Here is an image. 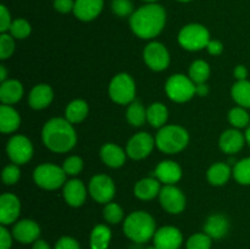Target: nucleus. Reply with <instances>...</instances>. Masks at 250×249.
Masks as SVG:
<instances>
[{"label": "nucleus", "mask_w": 250, "mask_h": 249, "mask_svg": "<svg viewBox=\"0 0 250 249\" xmlns=\"http://www.w3.org/2000/svg\"><path fill=\"white\" fill-rule=\"evenodd\" d=\"M166 23V12L155 2L141 6L129 17L132 32L142 39H153L163 32Z\"/></svg>", "instance_id": "1"}, {"label": "nucleus", "mask_w": 250, "mask_h": 249, "mask_svg": "<svg viewBox=\"0 0 250 249\" xmlns=\"http://www.w3.org/2000/svg\"><path fill=\"white\" fill-rule=\"evenodd\" d=\"M42 139L49 150L54 153H67L75 148L77 134L71 122L62 117H54L44 124Z\"/></svg>", "instance_id": "2"}, {"label": "nucleus", "mask_w": 250, "mask_h": 249, "mask_svg": "<svg viewBox=\"0 0 250 249\" xmlns=\"http://www.w3.org/2000/svg\"><path fill=\"white\" fill-rule=\"evenodd\" d=\"M124 232L131 241L146 243L155 234V220L146 211H133L125 219Z\"/></svg>", "instance_id": "3"}, {"label": "nucleus", "mask_w": 250, "mask_h": 249, "mask_svg": "<svg viewBox=\"0 0 250 249\" xmlns=\"http://www.w3.org/2000/svg\"><path fill=\"white\" fill-rule=\"evenodd\" d=\"M189 143V133L178 124H165L159 129L155 137V144L165 154H177L185 150Z\"/></svg>", "instance_id": "4"}, {"label": "nucleus", "mask_w": 250, "mask_h": 249, "mask_svg": "<svg viewBox=\"0 0 250 249\" xmlns=\"http://www.w3.org/2000/svg\"><path fill=\"white\" fill-rule=\"evenodd\" d=\"M210 32L200 23H189L183 27L178 33V43L188 51H199L208 46Z\"/></svg>", "instance_id": "5"}, {"label": "nucleus", "mask_w": 250, "mask_h": 249, "mask_svg": "<svg viewBox=\"0 0 250 249\" xmlns=\"http://www.w3.org/2000/svg\"><path fill=\"white\" fill-rule=\"evenodd\" d=\"M67 175L62 167L55 164H42L37 166L33 172V180L38 187L48 190H55L65 186Z\"/></svg>", "instance_id": "6"}, {"label": "nucleus", "mask_w": 250, "mask_h": 249, "mask_svg": "<svg viewBox=\"0 0 250 249\" xmlns=\"http://www.w3.org/2000/svg\"><path fill=\"white\" fill-rule=\"evenodd\" d=\"M109 95L112 102L120 105H129L136 98V82L128 73H117L109 85Z\"/></svg>", "instance_id": "7"}, {"label": "nucleus", "mask_w": 250, "mask_h": 249, "mask_svg": "<svg viewBox=\"0 0 250 249\" xmlns=\"http://www.w3.org/2000/svg\"><path fill=\"white\" fill-rule=\"evenodd\" d=\"M195 83L183 73L170 76L165 83V92L167 97L175 103L189 102L195 93Z\"/></svg>", "instance_id": "8"}, {"label": "nucleus", "mask_w": 250, "mask_h": 249, "mask_svg": "<svg viewBox=\"0 0 250 249\" xmlns=\"http://www.w3.org/2000/svg\"><path fill=\"white\" fill-rule=\"evenodd\" d=\"M33 153V144L26 136L16 134L7 141L6 154L10 160L12 161V164L24 165L31 160Z\"/></svg>", "instance_id": "9"}, {"label": "nucleus", "mask_w": 250, "mask_h": 249, "mask_svg": "<svg viewBox=\"0 0 250 249\" xmlns=\"http://www.w3.org/2000/svg\"><path fill=\"white\" fill-rule=\"evenodd\" d=\"M88 192L90 197L100 204H107L112 200L116 193V187L111 177L104 173H98L93 176L88 186Z\"/></svg>", "instance_id": "10"}, {"label": "nucleus", "mask_w": 250, "mask_h": 249, "mask_svg": "<svg viewBox=\"0 0 250 249\" xmlns=\"http://www.w3.org/2000/svg\"><path fill=\"white\" fill-rule=\"evenodd\" d=\"M143 59L150 70L160 72L170 65V53L160 42H150L143 50Z\"/></svg>", "instance_id": "11"}, {"label": "nucleus", "mask_w": 250, "mask_h": 249, "mask_svg": "<svg viewBox=\"0 0 250 249\" xmlns=\"http://www.w3.org/2000/svg\"><path fill=\"white\" fill-rule=\"evenodd\" d=\"M155 138L146 132H139L128 141L126 146L127 156L133 160H142L149 156L155 146Z\"/></svg>", "instance_id": "12"}, {"label": "nucleus", "mask_w": 250, "mask_h": 249, "mask_svg": "<svg viewBox=\"0 0 250 249\" xmlns=\"http://www.w3.org/2000/svg\"><path fill=\"white\" fill-rule=\"evenodd\" d=\"M161 207L170 214H181L186 208V197L175 185H166L159 194Z\"/></svg>", "instance_id": "13"}, {"label": "nucleus", "mask_w": 250, "mask_h": 249, "mask_svg": "<svg viewBox=\"0 0 250 249\" xmlns=\"http://www.w3.org/2000/svg\"><path fill=\"white\" fill-rule=\"evenodd\" d=\"M153 239L154 247L158 249H178L183 243L182 232L175 226H164L156 229Z\"/></svg>", "instance_id": "14"}, {"label": "nucleus", "mask_w": 250, "mask_h": 249, "mask_svg": "<svg viewBox=\"0 0 250 249\" xmlns=\"http://www.w3.org/2000/svg\"><path fill=\"white\" fill-rule=\"evenodd\" d=\"M21 212V202L12 193H4L0 197V224L7 226L17 221Z\"/></svg>", "instance_id": "15"}, {"label": "nucleus", "mask_w": 250, "mask_h": 249, "mask_svg": "<svg viewBox=\"0 0 250 249\" xmlns=\"http://www.w3.org/2000/svg\"><path fill=\"white\" fill-rule=\"evenodd\" d=\"M12 236L20 243H34L41 236V227L33 220H21L15 224L14 228H12Z\"/></svg>", "instance_id": "16"}, {"label": "nucleus", "mask_w": 250, "mask_h": 249, "mask_svg": "<svg viewBox=\"0 0 250 249\" xmlns=\"http://www.w3.org/2000/svg\"><path fill=\"white\" fill-rule=\"evenodd\" d=\"M247 143L246 136L237 128H229L222 132L219 139L220 149L225 154L233 155L243 149L244 144Z\"/></svg>", "instance_id": "17"}, {"label": "nucleus", "mask_w": 250, "mask_h": 249, "mask_svg": "<svg viewBox=\"0 0 250 249\" xmlns=\"http://www.w3.org/2000/svg\"><path fill=\"white\" fill-rule=\"evenodd\" d=\"M62 194L65 198V202L70 207H82L87 199V188L82 181L78 180V178H72L65 183Z\"/></svg>", "instance_id": "18"}, {"label": "nucleus", "mask_w": 250, "mask_h": 249, "mask_svg": "<svg viewBox=\"0 0 250 249\" xmlns=\"http://www.w3.org/2000/svg\"><path fill=\"white\" fill-rule=\"evenodd\" d=\"M104 7V0H76L73 14L78 20L89 22L97 19Z\"/></svg>", "instance_id": "19"}, {"label": "nucleus", "mask_w": 250, "mask_h": 249, "mask_svg": "<svg viewBox=\"0 0 250 249\" xmlns=\"http://www.w3.org/2000/svg\"><path fill=\"white\" fill-rule=\"evenodd\" d=\"M54 92L51 87L45 83H39L32 88L28 95V104L34 110H43L51 104Z\"/></svg>", "instance_id": "20"}, {"label": "nucleus", "mask_w": 250, "mask_h": 249, "mask_svg": "<svg viewBox=\"0 0 250 249\" xmlns=\"http://www.w3.org/2000/svg\"><path fill=\"white\" fill-rule=\"evenodd\" d=\"M155 177L164 185H175L182 178V167L176 161L163 160L155 168Z\"/></svg>", "instance_id": "21"}, {"label": "nucleus", "mask_w": 250, "mask_h": 249, "mask_svg": "<svg viewBox=\"0 0 250 249\" xmlns=\"http://www.w3.org/2000/svg\"><path fill=\"white\" fill-rule=\"evenodd\" d=\"M127 153L115 143H105L100 149V158L103 163L111 168H119L126 163Z\"/></svg>", "instance_id": "22"}, {"label": "nucleus", "mask_w": 250, "mask_h": 249, "mask_svg": "<svg viewBox=\"0 0 250 249\" xmlns=\"http://www.w3.org/2000/svg\"><path fill=\"white\" fill-rule=\"evenodd\" d=\"M161 182L158 178L146 177L139 180L134 186L133 193L138 199L141 200H151L160 194Z\"/></svg>", "instance_id": "23"}, {"label": "nucleus", "mask_w": 250, "mask_h": 249, "mask_svg": "<svg viewBox=\"0 0 250 249\" xmlns=\"http://www.w3.org/2000/svg\"><path fill=\"white\" fill-rule=\"evenodd\" d=\"M229 222L225 215L212 214L207 219L204 225V232L212 239H220L229 232Z\"/></svg>", "instance_id": "24"}, {"label": "nucleus", "mask_w": 250, "mask_h": 249, "mask_svg": "<svg viewBox=\"0 0 250 249\" xmlns=\"http://www.w3.org/2000/svg\"><path fill=\"white\" fill-rule=\"evenodd\" d=\"M23 85L17 80H6L0 85V100L5 105L19 103L23 97Z\"/></svg>", "instance_id": "25"}, {"label": "nucleus", "mask_w": 250, "mask_h": 249, "mask_svg": "<svg viewBox=\"0 0 250 249\" xmlns=\"http://www.w3.org/2000/svg\"><path fill=\"white\" fill-rule=\"evenodd\" d=\"M21 124V116L11 105L2 104L0 106V131L2 133H12Z\"/></svg>", "instance_id": "26"}, {"label": "nucleus", "mask_w": 250, "mask_h": 249, "mask_svg": "<svg viewBox=\"0 0 250 249\" xmlns=\"http://www.w3.org/2000/svg\"><path fill=\"white\" fill-rule=\"evenodd\" d=\"M231 166L226 163H221V161L212 164L207 172V178L209 183L212 186H216V187L226 185L229 178H231Z\"/></svg>", "instance_id": "27"}, {"label": "nucleus", "mask_w": 250, "mask_h": 249, "mask_svg": "<svg viewBox=\"0 0 250 249\" xmlns=\"http://www.w3.org/2000/svg\"><path fill=\"white\" fill-rule=\"evenodd\" d=\"M168 119V110L163 103H153L146 109V121L151 127L159 128L165 126Z\"/></svg>", "instance_id": "28"}, {"label": "nucleus", "mask_w": 250, "mask_h": 249, "mask_svg": "<svg viewBox=\"0 0 250 249\" xmlns=\"http://www.w3.org/2000/svg\"><path fill=\"white\" fill-rule=\"evenodd\" d=\"M89 107L82 99H76L71 102L65 109V119L71 124H80L88 116Z\"/></svg>", "instance_id": "29"}, {"label": "nucleus", "mask_w": 250, "mask_h": 249, "mask_svg": "<svg viewBox=\"0 0 250 249\" xmlns=\"http://www.w3.org/2000/svg\"><path fill=\"white\" fill-rule=\"evenodd\" d=\"M111 241V229L106 225H97L90 233V249H107Z\"/></svg>", "instance_id": "30"}, {"label": "nucleus", "mask_w": 250, "mask_h": 249, "mask_svg": "<svg viewBox=\"0 0 250 249\" xmlns=\"http://www.w3.org/2000/svg\"><path fill=\"white\" fill-rule=\"evenodd\" d=\"M231 97L238 106L250 109V81H237L231 88Z\"/></svg>", "instance_id": "31"}, {"label": "nucleus", "mask_w": 250, "mask_h": 249, "mask_svg": "<svg viewBox=\"0 0 250 249\" xmlns=\"http://www.w3.org/2000/svg\"><path fill=\"white\" fill-rule=\"evenodd\" d=\"M126 119L133 127H141L146 121V109L139 102H133L128 105L126 111Z\"/></svg>", "instance_id": "32"}, {"label": "nucleus", "mask_w": 250, "mask_h": 249, "mask_svg": "<svg viewBox=\"0 0 250 249\" xmlns=\"http://www.w3.org/2000/svg\"><path fill=\"white\" fill-rule=\"evenodd\" d=\"M210 77V66L205 60H195L189 66V78L195 83H205Z\"/></svg>", "instance_id": "33"}, {"label": "nucleus", "mask_w": 250, "mask_h": 249, "mask_svg": "<svg viewBox=\"0 0 250 249\" xmlns=\"http://www.w3.org/2000/svg\"><path fill=\"white\" fill-rule=\"evenodd\" d=\"M232 176L242 186H250V158L237 161L232 168Z\"/></svg>", "instance_id": "34"}, {"label": "nucleus", "mask_w": 250, "mask_h": 249, "mask_svg": "<svg viewBox=\"0 0 250 249\" xmlns=\"http://www.w3.org/2000/svg\"><path fill=\"white\" fill-rule=\"evenodd\" d=\"M229 121L234 128L241 129L246 128L250 124V115L247 111V109L242 106H236L229 110Z\"/></svg>", "instance_id": "35"}, {"label": "nucleus", "mask_w": 250, "mask_h": 249, "mask_svg": "<svg viewBox=\"0 0 250 249\" xmlns=\"http://www.w3.org/2000/svg\"><path fill=\"white\" fill-rule=\"evenodd\" d=\"M9 32L15 39H26L32 32L31 23L24 19H16L12 21Z\"/></svg>", "instance_id": "36"}, {"label": "nucleus", "mask_w": 250, "mask_h": 249, "mask_svg": "<svg viewBox=\"0 0 250 249\" xmlns=\"http://www.w3.org/2000/svg\"><path fill=\"white\" fill-rule=\"evenodd\" d=\"M105 221L111 225H116L124 220V210L117 203H107L105 204L104 210H103Z\"/></svg>", "instance_id": "37"}, {"label": "nucleus", "mask_w": 250, "mask_h": 249, "mask_svg": "<svg viewBox=\"0 0 250 249\" xmlns=\"http://www.w3.org/2000/svg\"><path fill=\"white\" fill-rule=\"evenodd\" d=\"M212 238L207 233H195L188 238L187 249H210Z\"/></svg>", "instance_id": "38"}, {"label": "nucleus", "mask_w": 250, "mask_h": 249, "mask_svg": "<svg viewBox=\"0 0 250 249\" xmlns=\"http://www.w3.org/2000/svg\"><path fill=\"white\" fill-rule=\"evenodd\" d=\"M15 51V38L11 34L1 33L0 36V59L6 60Z\"/></svg>", "instance_id": "39"}, {"label": "nucleus", "mask_w": 250, "mask_h": 249, "mask_svg": "<svg viewBox=\"0 0 250 249\" xmlns=\"http://www.w3.org/2000/svg\"><path fill=\"white\" fill-rule=\"evenodd\" d=\"M62 168L67 176H77L83 170V160L77 155L68 156L63 161Z\"/></svg>", "instance_id": "40"}, {"label": "nucleus", "mask_w": 250, "mask_h": 249, "mask_svg": "<svg viewBox=\"0 0 250 249\" xmlns=\"http://www.w3.org/2000/svg\"><path fill=\"white\" fill-rule=\"evenodd\" d=\"M2 182L6 186L16 185L19 182L20 177H21V170H20L19 165L16 164H10V165L5 166L1 173Z\"/></svg>", "instance_id": "41"}, {"label": "nucleus", "mask_w": 250, "mask_h": 249, "mask_svg": "<svg viewBox=\"0 0 250 249\" xmlns=\"http://www.w3.org/2000/svg\"><path fill=\"white\" fill-rule=\"evenodd\" d=\"M111 9L120 17L131 16L133 14V2L131 0H112Z\"/></svg>", "instance_id": "42"}, {"label": "nucleus", "mask_w": 250, "mask_h": 249, "mask_svg": "<svg viewBox=\"0 0 250 249\" xmlns=\"http://www.w3.org/2000/svg\"><path fill=\"white\" fill-rule=\"evenodd\" d=\"M12 20L10 11L7 10V7L5 5L0 6V32L1 33H6L7 31H10V27H11Z\"/></svg>", "instance_id": "43"}, {"label": "nucleus", "mask_w": 250, "mask_h": 249, "mask_svg": "<svg viewBox=\"0 0 250 249\" xmlns=\"http://www.w3.org/2000/svg\"><path fill=\"white\" fill-rule=\"evenodd\" d=\"M55 249H81L80 243L72 237H61L55 244Z\"/></svg>", "instance_id": "44"}, {"label": "nucleus", "mask_w": 250, "mask_h": 249, "mask_svg": "<svg viewBox=\"0 0 250 249\" xmlns=\"http://www.w3.org/2000/svg\"><path fill=\"white\" fill-rule=\"evenodd\" d=\"M75 1L73 0H54V9L61 14H68L73 11Z\"/></svg>", "instance_id": "45"}, {"label": "nucleus", "mask_w": 250, "mask_h": 249, "mask_svg": "<svg viewBox=\"0 0 250 249\" xmlns=\"http://www.w3.org/2000/svg\"><path fill=\"white\" fill-rule=\"evenodd\" d=\"M12 234L6 229V227H0V249H10L12 246Z\"/></svg>", "instance_id": "46"}, {"label": "nucleus", "mask_w": 250, "mask_h": 249, "mask_svg": "<svg viewBox=\"0 0 250 249\" xmlns=\"http://www.w3.org/2000/svg\"><path fill=\"white\" fill-rule=\"evenodd\" d=\"M207 50L210 55L219 56L221 55L222 51H224V44L220 41H210L207 46Z\"/></svg>", "instance_id": "47"}, {"label": "nucleus", "mask_w": 250, "mask_h": 249, "mask_svg": "<svg viewBox=\"0 0 250 249\" xmlns=\"http://www.w3.org/2000/svg\"><path fill=\"white\" fill-rule=\"evenodd\" d=\"M233 75L237 81H246L248 78V68L244 65H237L233 71Z\"/></svg>", "instance_id": "48"}, {"label": "nucleus", "mask_w": 250, "mask_h": 249, "mask_svg": "<svg viewBox=\"0 0 250 249\" xmlns=\"http://www.w3.org/2000/svg\"><path fill=\"white\" fill-rule=\"evenodd\" d=\"M197 87H195V93H197V95H199V97H207L208 94H209L210 89H209V85L207 84V83H200V84H195Z\"/></svg>", "instance_id": "49"}, {"label": "nucleus", "mask_w": 250, "mask_h": 249, "mask_svg": "<svg viewBox=\"0 0 250 249\" xmlns=\"http://www.w3.org/2000/svg\"><path fill=\"white\" fill-rule=\"evenodd\" d=\"M32 249H50V247H49V244L44 239H37L33 243Z\"/></svg>", "instance_id": "50"}, {"label": "nucleus", "mask_w": 250, "mask_h": 249, "mask_svg": "<svg viewBox=\"0 0 250 249\" xmlns=\"http://www.w3.org/2000/svg\"><path fill=\"white\" fill-rule=\"evenodd\" d=\"M6 76H7V71L5 68V65H0V81L1 82H5L6 81Z\"/></svg>", "instance_id": "51"}, {"label": "nucleus", "mask_w": 250, "mask_h": 249, "mask_svg": "<svg viewBox=\"0 0 250 249\" xmlns=\"http://www.w3.org/2000/svg\"><path fill=\"white\" fill-rule=\"evenodd\" d=\"M246 141H247V144L250 146V126L247 127V131H246Z\"/></svg>", "instance_id": "52"}, {"label": "nucleus", "mask_w": 250, "mask_h": 249, "mask_svg": "<svg viewBox=\"0 0 250 249\" xmlns=\"http://www.w3.org/2000/svg\"><path fill=\"white\" fill-rule=\"evenodd\" d=\"M143 1H146V2H155V1H158V0H143Z\"/></svg>", "instance_id": "53"}, {"label": "nucleus", "mask_w": 250, "mask_h": 249, "mask_svg": "<svg viewBox=\"0 0 250 249\" xmlns=\"http://www.w3.org/2000/svg\"><path fill=\"white\" fill-rule=\"evenodd\" d=\"M178 1H181V2H188V1H190V0H178Z\"/></svg>", "instance_id": "54"}, {"label": "nucleus", "mask_w": 250, "mask_h": 249, "mask_svg": "<svg viewBox=\"0 0 250 249\" xmlns=\"http://www.w3.org/2000/svg\"><path fill=\"white\" fill-rule=\"evenodd\" d=\"M146 249H158V248H156V247H149V248H146Z\"/></svg>", "instance_id": "55"}]
</instances>
